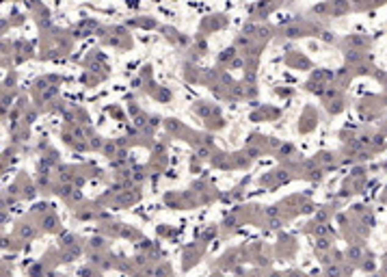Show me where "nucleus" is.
I'll use <instances>...</instances> for the list:
<instances>
[{"instance_id": "f257e3e1", "label": "nucleus", "mask_w": 387, "mask_h": 277, "mask_svg": "<svg viewBox=\"0 0 387 277\" xmlns=\"http://www.w3.org/2000/svg\"><path fill=\"white\" fill-rule=\"evenodd\" d=\"M329 275H331V277H340V268H333V266H331V268H329Z\"/></svg>"}]
</instances>
